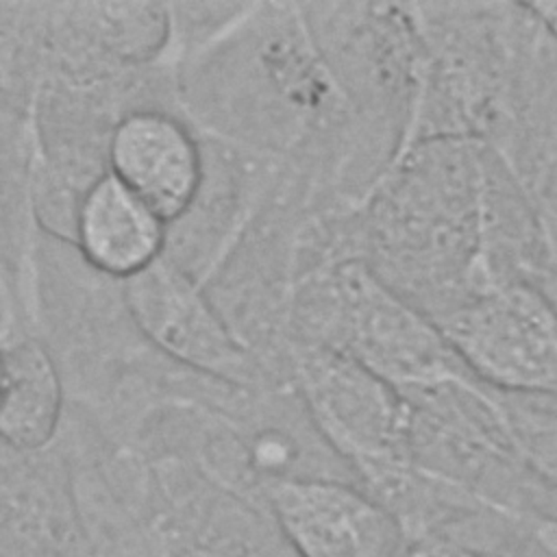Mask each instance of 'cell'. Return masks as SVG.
Returning a JSON list of instances; mask_svg holds the SVG:
<instances>
[{
    "label": "cell",
    "mask_w": 557,
    "mask_h": 557,
    "mask_svg": "<svg viewBox=\"0 0 557 557\" xmlns=\"http://www.w3.org/2000/svg\"><path fill=\"white\" fill-rule=\"evenodd\" d=\"M287 352L322 437L363 476L400 481L413 453L409 400L333 346L294 339Z\"/></svg>",
    "instance_id": "1"
},
{
    "label": "cell",
    "mask_w": 557,
    "mask_h": 557,
    "mask_svg": "<svg viewBox=\"0 0 557 557\" xmlns=\"http://www.w3.org/2000/svg\"><path fill=\"white\" fill-rule=\"evenodd\" d=\"M463 368L500 394H553L557 335L553 298L507 281L490 285L435 320Z\"/></svg>",
    "instance_id": "2"
},
{
    "label": "cell",
    "mask_w": 557,
    "mask_h": 557,
    "mask_svg": "<svg viewBox=\"0 0 557 557\" xmlns=\"http://www.w3.org/2000/svg\"><path fill=\"white\" fill-rule=\"evenodd\" d=\"M124 300L141 335L178 366L233 385L257 379V355L228 326L198 278L165 252L124 281Z\"/></svg>",
    "instance_id": "3"
},
{
    "label": "cell",
    "mask_w": 557,
    "mask_h": 557,
    "mask_svg": "<svg viewBox=\"0 0 557 557\" xmlns=\"http://www.w3.org/2000/svg\"><path fill=\"white\" fill-rule=\"evenodd\" d=\"M265 496L298 557H396V518L359 487L320 476H270Z\"/></svg>",
    "instance_id": "4"
},
{
    "label": "cell",
    "mask_w": 557,
    "mask_h": 557,
    "mask_svg": "<svg viewBox=\"0 0 557 557\" xmlns=\"http://www.w3.org/2000/svg\"><path fill=\"white\" fill-rule=\"evenodd\" d=\"M109 168L165 224H174L200 194L207 154L187 122L161 107H139L113 126Z\"/></svg>",
    "instance_id": "5"
},
{
    "label": "cell",
    "mask_w": 557,
    "mask_h": 557,
    "mask_svg": "<svg viewBox=\"0 0 557 557\" xmlns=\"http://www.w3.org/2000/svg\"><path fill=\"white\" fill-rule=\"evenodd\" d=\"M30 457L9 448L0 459V557H85L67 496Z\"/></svg>",
    "instance_id": "6"
},
{
    "label": "cell",
    "mask_w": 557,
    "mask_h": 557,
    "mask_svg": "<svg viewBox=\"0 0 557 557\" xmlns=\"http://www.w3.org/2000/svg\"><path fill=\"white\" fill-rule=\"evenodd\" d=\"M76 237L91 265L126 281L165 252L168 224L107 172L78 202Z\"/></svg>",
    "instance_id": "7"
},
{
    "label": "cell",
    "mask_w": 557,
    "mask_h": 557,
    "mask_svg": "<svg viewBox=\"0 0 557 557\" xmlns=\"http://www.w3.org/2000/svg\"><path fill=\"white\" fill-rule=\"evenodd\" d=\"M63 394L59 374L35 342H20L0 357V444L44 450L61 424Z\"/></svg>",
    "instance_id": "8"
}]
</instances>
